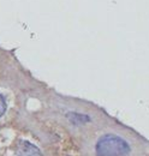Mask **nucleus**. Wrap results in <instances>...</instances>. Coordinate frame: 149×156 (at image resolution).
<instances>
[{
	"instance_id": "1",
	"label": "nucleus",
	"mask_w": 149,
	"mask_h": 156,
	"mask_svg": "<svg viewBox=\"0 0 149 156\" xmlns=\"http://www.w3.org/2000/svg\"><path fill=\"white\" fill-rule=\"evenodd\" d=\"M97 156H129L130 147L126 140L114 135H105L96 143Z\"/></svg>"
},
{
	"instance_id": "2",
	"label": "nucleus",
	"mask_w": 149,
	"mask_h": 156,
	"mask_svg": "<svg viewBox=\"0 0 149 156\" xmlns=\"http://www.w3.org/2000/svg\"><path fill=\"white\" fill-rule=\"evenodd\" d=\"M15 156H41L38 148L29 142H19Z\"/></svg>"
},
{
	"instance_id": "3",
	"label": "nucleus",
	"mask_w": 149,
	"mask_h": 156,
	"mask_svg": "<svg viewBox=\"0 0 149 156\" xmlns=\"http://www.w3.org/2000/svg\"><path fill=\"white\" fill-rule=\"evenodd\" d=\"M6 111V102H5V98L2 95H0V117L5 113Z\"/></svg>"
}]
</instances>
